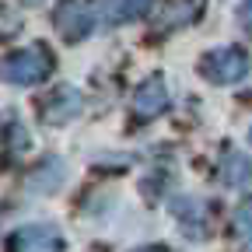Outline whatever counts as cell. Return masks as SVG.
<instances>
[{
  "label": "cell",
  "instance_id": "obj_1",
  "mask_svg": "<svg viewBox=\"0 0 252 252\" xmlns=\"http://www.w3.org/2000/svg\"><path fill=\"white\" fill-rule=\"evenodd\" d=\"M56 60L46 46H28V49H18V53H7L0 60V81L7 84H18V88H28V84H39L53 74Z\"/></svg>",
  "mask_w": 252,
  "mask_h": 252
},
{
  "label": "cell",
  "instance_id": "obj_2",
  "mask_svg": "<svg viewBox=\"0 0 252 252\" xmlns=\"http://www.w3.org/2000/svg\"><path fill=\"white\" fill-rule=\"evenodd\" d=\"M200 74L210 81V84H235L249 74V53L242 46H220V49H210L203 53L200 60Z\"/></svg>",
  "mask_w": 252,
  "mask_h": 252
},
{
  "label": "cell",
  "instance_id": "obj_3",
  "mask_svg": "<svg viewBox=\"0 0 252 252\" xmlns=\"http://www.w3.org/2000/svg\"><path fill=\"white\" fill-rule=\"evenodd\" d=\"M94 25L91 0H60L53 7V28L63 42H81L88 39V32Z\"/></svg>",
  "mask_w": 252,
  "mask_h": 252
},
{
  "label": "cell",
  "instance_id": "obj_4",
  "mask_svg": "<svg viewBox=\"0 0 252 252\" xmlns=\"http://www.w3.org/2000/svg\"><path fill=\"white\" fill-rule=\"evenodd\" d=\"M172 214H175V220L182 224V235L186 238H207L210 235V220H214V214H210V203L207 200H196V196H179V200H172Z\"/></svg>",
  "mask_w": 252,
  "mask_h": 252
},
{
  "label": "cell",
  "instance_id": "obj_5",
  "mask_svg": "<svg viewBox=\"0 0 252 252\" xmlns=\"http://www.w3.org/2000/svg\"><path fill=\"white\" fill-rule=\"evenodd\" d=\"M168 109V84L161 74H151L137 91H133V119L137 123H151Z\"/></svg>",
  "mask_w": 252,
  "mask_h": 252
},
{
  "label": "cell",
  "instance_id": "obj_6",
  "mask_svg": "<svg viewBox=\"0 0 252 252\" xmlns=\"http://www.w3.org/2000/svg\"><path fill=\"white\" fill-rule=\"evenodd\" d=\"M77 112H81V94H77V88H70V84H56L46 98L39 102V116H42V123H49V126L70 123Z\"/></svg>",
  "mask_w": 252,
  "mask_h": 252
},
{
  "label": "cell",
  "instance_id": "obj_7",
  "mask_svg": "<svg viewBox=\"0 0 252 252\" xmlns=\"http://www.w3.org/2000/svg\"><path fill=\"white\" fill-rule=\"evenodd\" d=\"M11 252H63V235L49 224H32L11 238Z\"/></svg>",
  "mask_w": 252,
  "mask_h": 252
},
{
  "label": "cell",
  "instance_id": "obj_8",
  "mask_svg": "<svg viewBox=\"0 0 252 252\" xmlns=\"http://www.w3.org/2000/svg\"><path fill=\"white\" fill-rule=\"evenodd\" d=\"M154 7V0H102V18L109 25H126L137 21Z\"/></svg>",
  "mask_w": 252,
  "mask_h": 252
},
{
  "label": "cell",
  "instance_id": "obj_9",
  "mask_svg": "<svg viewBox=\"0 0 252 252\" xmlns=\"http://www.w3.org/2000/svg\"><path fill=\"white\" fill-rule=\"evenodd\" d=\"M220 179H224V186L245 189L252 182V158H245L242 151H228L220 161Z\"/></svg>",
  "mask_w": 252,
  "mask_h": 252
},
{
  "label": "cell",
  "instance_id": "obj_10",
  "mask_svg": "<svg viewBox=\"0 0 252 252\" xmlns=\"http://www.w3.org/2000/svg\"><path fill=\"white\" fill-rule=\"evenodd\" d=\"M63 182V161L60 158H46V161L28 175V186L35 189V193H53V189H60Z\"/></svg>",
  "mask_w": 252,
  "mask_h": 252
},
{
  "label": "cell",
  "instance_id": "obj_11",
  "mask_svg": "<svg viewBox=\"0 0 252 252\" xmlns=\"http://www.w3.org/2000/svg\"><path fill=\"white\" fill-rule=\"evenodd\" d=\"M200 14V0H179V4H172L168 11H161L158 14V28L161 32H168V28H179V25H193V18Z\"/></svg>",
  "mask_w": 252,
  "mask_h": 252
},
{
  "label": "cell",
  "instance_id": "obj_12",
  "mask_svg": "<svg viewBox=\"0 0 252 252\" xmlns=\"http://www.w3.org/2000/svg\"><path fill=\"white\" fill-rule=\"evenodd\" d=\"M28 147V133H25V126L18 123H7V130L0 133V165L7 161V154H18Z\"/></svg>",
  "mask_w": 252,
  "mask_h": 252
},
{
  "label": "cell",
  "instance_id": "obj_13",
  "mask_svg": "<svg viewBox=\"0 0 252 252\" xmlns=\"http://www.w3.org/2000/svg\"><path fill=\"white\" fill-rule=\"evenodd\" d=\"M235 235L242 238V245L252 252V200H245L235 214Z\"/></svg>",
  "mask_w": 252,
  "mask_h": 252
},
{
  "label": "cell",
  "instance_id": "obj_14",
  "mask_svg": "<svg viewBox=\"0 0 252 252\" xmlns=\"http://www.w3.org/2000/svg\"><path fill=\"white\" fill-rule=\"evenodd\" d=\"M18 28H21V21H18L7 7H0V35H14Z\"/></svg>",
  "mask_w": 252,
  "mask_h": 252
},
{
  "label": "cell",
  "instance_id": "obj_15",
  "mask_svg": "<svg viewBox=\"0 0 252 252\" xmlns=\"http://www.w3.org/2000/svg\"><path fill=\"white\" fill-rule=\"evenodd\" d=\"M137 252H168V249H161V245H144V249H137Z\"/></svg>",
  "mask_w": 252,
  "mask_h": 252
},
{
  "label": "cell",
  "instance_id": "obj_16",
  "mask_svg": "<svg viewBox=\"0 0 252 252\" xmlns=\"http://www.w3.org/2000/svg\"><path fill=\"white\" fill-rule=\"evenodd\" d=\"M242 14H245V18L252 21V0H245V7H242Z\"/></svg>",
  "mask_w": 252,
  "mask_h": 252
},
{
  "label": "cell",
  "instance_id": "obj_17",
  "mask_svg": "<svg viewBox=\"0 0 252 252\" xmlns=\"http://www.w3.org/2000/svg\"><path fill=\"white\" fill-rule=\"evenodd\" d=\"M21 4H25V7H39V4H42V0H21Z\"/></svg>",
  "mask_w": 252,
  "mask_h": 252
},
{
  "label": "cell",
  "instance_id": "obj_18",
  "mask_svg": "<svg viewBox=\"0 0 252 252\" xmlns=\"http://www.w3.org/2000/svg\"><path fill=\"white\" fill-rule=\"evenodd\" d=\"M249 140H252V130H249Z\"/></svg>",
  "mask_w": 252,
  "mask_h": 252
}]
</instances>
